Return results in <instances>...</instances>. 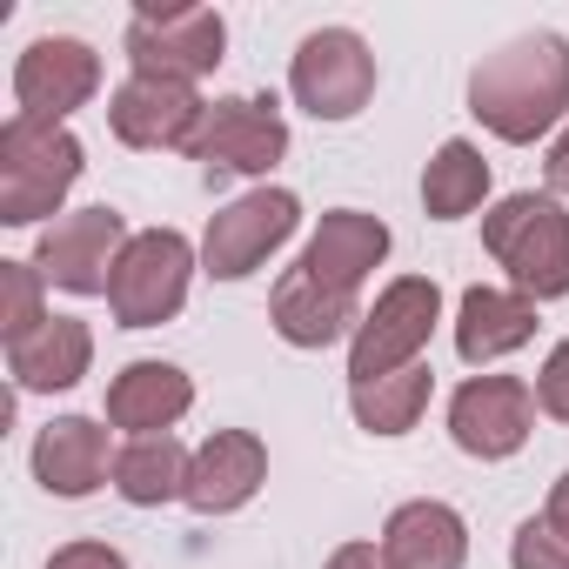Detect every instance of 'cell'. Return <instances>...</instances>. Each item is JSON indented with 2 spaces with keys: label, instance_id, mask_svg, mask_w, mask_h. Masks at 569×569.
<instances>
[{
  "label": "cell",
  "instance_id": "obj_31",
  "mask_svg": "<svg viewBox=\"0 0 569 569\" xmlns=\"http://www.w3.org/2000/svg\"><path fill=\"white\" fill-rule=\"evenodd\" d=\"M549 522H556V536H569V469H562L556 489H549Z\"/></svg>",
  "mask_w": 569,
  "mask_h": 569
},
{
  "label": "cell",
  "instance_id": "obj_17",
  "mask_svg": "<svg viewBox=\"0 0 569 569\" xmlns=\"http://www.w3.org/2000/svg\"><path fill=\"white\" fill-rule=\"evenodd\" d=\"M382 254H389V228H382V214L336 208V214H322V228H316V241H309L302 268L322 281V289L356 296L362 281H369V268H382Z\"/></svg>",
  "mask_w": 569,
  "mask_h": 569
},
{
  "label": "cell",
  "instance_id": "obj_26",
  "mask_svg": "<svg viewBox=\"0 0 569 569\" xmlns=\"http://www.w3.org/2000/svg\"><path fill=\"white\" fill-rule=\"evenodd\" d=\"M509 562L516 569H569V536H556V522L542 516H529L522 529H516V542H509Z\"/></svg>",
  "mask_w": 569,
  "mask_h": 569
},
{
  "label": "cell",
  "instance_id": "obj_21",
  "mask_svg": "<svg viewBox=\"0 0 569 569\" xmlns=\"http://www.w3.org/2000/svg\"><path fill=\"white\" fill-rule=\"evenodd\" d=\"M94 362V336L88 322L74 316H48L28 342H8V369L28 396H54V389H74Z\"/></svg>",
  "mask_w": 569,
  "mask_h": 569
},
{
  "label": "cell",
  "instance_id": "obj_25",
  "mask_svg": "<svg viewBox=\"0 0 569 569\" xmlns=\"http://www.w3.org/2000/svg\"><path fill=\"white\" fill-rule=\"evenodd\" d=\"M41 322H48V309H41V268L34 261H0V336L28 342Z\"/></svg>",
  "mask_w": 569,
  "mask_h": 569
},
{
  "label": "cell",
  "instance_id": "obj_3",
  "mask_svg": "<svg viewBox=\"0 0 569 569\" xmlns=\"http://www.w3.org/2000/svg\"><path fill=\"white\" fill-rule=\"evenodd\" d=\"M482 248L509 268L516 296L556 302L569 296V214L549 194H509L482 214Z\"/></svg>",
  "mask_w": 569,
  "mask_h": 569
},
{
  "label": "cell",
  "instance_id": "obj_23",
  "mask_svg": "<svg viewBox=\"0 0 569 569\" xmlns=\"http://www.w3.org/2000/svg\"><path fill=\"white\" fill-rule=\"evenodd\" d=\"M188 449L174 442V436H134L121 456H114V489H121V502H134V509H161V502H174V496H188Z\"/></svg>",
  "mask_w": 569,
  "mask_h": 569
},
{
  "label": "cell",
  "instance_id": "obj_9",
  "mask_svg": "<svg viewBox=\"0 0 569 569\" xmlns=\"http://www.w3.org/2000/svg\"><path fill=\"white\" fill-rule=\"evenodd\" d=\"M302 228V201L289 188H254L241 201H228L214 221H208V241H201V268L214 281H241L254 274L281 241Z\"/></svg>",
  "mask_w": 569,
  "mask_h": 569
},
{
  "label": "cell",
  "instance_id": "obj_1",
  "mask_svg": "<svg viewBox=\"0 0 569 569\" xmlns=\"http://www.w3.org/2000/svg\"><path fill=\"white\" fill-rule=\"evenodd\" d=\"M469 114L496 141H536L569 114V41L562 34H516L469 74Z\"/></svg>",
  "mask_w": 569,
  "mask_h": 569
},
{
  "label": "cell",
  "instance_id": "obj_10",
  "mask_svg": "<svg viewBox=\"0 0 569 569\" xmlns=\"http://www.w3.org/2000/svg\"><path fill=\"white\" fill-rule=\"evenodd\" d=\"M128 241L134 234H128V221L114 208H81V214H61L54 228H41L34 268H41V281H54L68 296H108Z\"/></svg>",
  "mask_w": 569,
  "mask_h": 569
},
{
  "label": "cell",
  "instance_id": "obj_12",
  "mask_svg": "<svg viewBox=\"0 0 569 569\" xmlns=\"http://www.w3.org/2000/svg\"><path fill=\"white\" fill-rule=\"evenodd\" d=\"M94 88H101V61H94V48L74 41V34H41V41L14 61V101H21L28 121H54V128H61L74 108L94 101Z\"/></svg>",
  "mask_w": 569,
  "mask_h": 569
},
{
  "label": "cell",
  "instance_id": "obj_15",
  "mask_svg": "<svg viewBox=\"0 0 569 569\" xmlns=\"http://www.w3.org/2000/svg\"><path fill=\"white\" fill-rule=\"evenodd\" d=\"M268 322H274V336L289 342V349H329V342H342L349 329H362L356 296L322 289L309 268H289V274L274 281V296H268Z\"/></svg>",
  "mask_w": 569,
  "mask_h": 569
},
{
  "label": "cell",
  "instance_id": "obj_14",
  "mask_svg": "<svg viewBox=\"0 0 569 569\" xmlns=\"http://www.w3.org/2000/svg\"><path fill=\"white\" fill-rule=\"evenodd\" d=\"M268 482V449H261V436H248V429H214L201 449H194V462H188V509H201V516H228V509H241V502H254V489Z\"/></svg>",
  "mask_w": 569,
  "mask_h": 569
},
{
  "label": "cell",
  "instance_id": "obj_16",
  "mask_svg": "<svg viewBox=\"0 0 569 569\" xmlns=\"http://www.w3.org/2000/svg\"><path fill=\"white\" fill-rule=\"evenodd\" d=\"M34 476H41V489L61 496V502L94 496V489L114 476V462H108V429L88 422V416L48 422V429L34 436Z\"/></svg>",
  "mask_w": 569,
  "mask_h": 569
},
{
  "label": "cell",
  "instance_id": "obj_22",
  "mask_svg": "<svg viewBox=\"0 0 569 569\" xmlns=\"http://www.w3.org/2000/svg\"><path fill=\"white\" fill-rule=\"evenodd\" d=\"M429 396H436V369L429 362H409V369L376 376V382H349V409H356V422L369 436H409L422 422Z\"/></svg>",
  "mask_w": 569,
  "mask_h": 569
},
{
  "label": "cell",
  "instance_id": "obj_2",
  "mask_svg": "<svg viewBox=\"0 0 569 569\" xmlns=\"http://www.w3.org/2000/svg\"><path fill=\"white\" fill-rule=\"evenodd\" d=\"M81 168H88V154H81V141L68 128L14 114L8 128H0V221L34 228L41 214H54L68 201Z\"/></svg>",
  "mask_w": 569,
  "mask_h": 569
},
{
  "label": "cell",
  "instance_id": "obj_8",
  "mask_svg": "<svg viewBox=\"0 0 569 569\" xmlns=\"http://www.w3.org/2000/svg\"><path fill=\"white\" fill-rule=\"evenodd\" d=\"M289 88L296 101L316 114V121H356L376 94V54L362 34L349 28H322L296 48V68H289Z\"/></svg>",
  "mask_w": 569,
  "mask_h": 569
},
{
  "label": "cell",
  "instance_id": "obj_20",
  "mask_svg": "<svg viewBox=\"0 0 569 569\" xmlns=\"http://www.w3.org/2000/svg\"><path fill=\"white\" fill-rule=\"evenodd\" d=\"M529 336H536V302L516 296V289H482L476 281V289L462 296V309H456V356L469 369L516 356Z\"/></svg>",
  "mask_w": 569,
  "mask_h": 569
},
{
  "label": "cell",
  "instance_id": "obj_5",
  "mask_svg": "<svg viewBox=\"0 0 569 569\" xmlns=\"http://www.w3.org/2000/svg\"><path fill=\"white\" fill-rule=\"evenodd\" d=\"M188 274H194V248L174 228H148L121 248V268L108 281V309L121 329H161L181 316L188 302Z\"/></svg>",
  "mask_w": 569,
  "mask_h": 569
},
{
  "label": "cell",
  "instance_id": "obj_29",
  "mask_svg": "<svg viewBox=\"0 0 569 569\" xmlns=\"http://www.w3.org/2000/svg\"><path fill=\"white\" fill-rule=\"evenodd\" d=\"M322 569H389V556H382L376 542H342V549H336Z\"/></svg>",
  "mask_w": 569,
  "mask_h": 569
},
{
  "label": "cell",
  "instance_id": "obj_30",
  "mask_svg": "<svg viewBox=\"0 0 569 569\" xmlns=\"http://www.w3.org/2000/svg\"><path fill=\"white\" fill-rule=\"evenodd\" d=\"M542 174H549V188H556V194H569V128H562V141L549 148V161H542Z\"/></svg>",
  "mask_w": 569,
  "mask_h": 569
},
{
  "label": "cell",
  "instance_id": "obj_6",
  "mask_svg": "<svg viewBox=\"0 0 569 569\" xmlns=\"http://www.w3.org/2000/svg\"><path fill=\"white\" fill-rule=\"evenodd\" d=\"M281 154H289V121H281L274 94H228V101H208L194 141H188V161H201L208 181L221 174H268Z\"/></svg>",
  "mask_w": 569,
  "mask_h": 569
},
{
  "label": "cell",
  "instance_id": "obj_19",
  "mask_svg": "<svg viewBox=\"0 0 569 569\" xmlns=\"http://www.w3.org/2000/svg\"><path fill=\"white\" fill-rule=\"evenodd\" d=\"M382 556H389V569H462L469 562V522L436 496L402 502L382 529Z\"/></svg>",
  "mask_w": 569,
  "mask_h": 569
},
{
  "label": "cell",
  "instance_id": "obj_18",
  "mask_svg": "<svg viewBox=\"0 0 569 569\" xmlns=\"http://www.w3.org/2000/svg\"><path fill=\"white\" fill-rule=\"evenodd\" d=\"M194 409V382L174 362H128L108 382V422L134 429V436H168L181 416Z\"/></svg>",
  "mask_w": 569,
  "mask_h": 569
},
{
  "label": "cell",
  "instance_id": "obj_13",
  "mask_svg": "<svg viewBox=\"0 0 569 569\" xmlns=\"http://www.w3.org/2000/svg\"><path fill=\"white\" fill-rule=\"evenodd\" d=\"M201 114H208V101H201L188 81H148V74H128V81L114 88V101H108L114 134H121L128 148H148V154H154V148H181V154H188Z\"/></svg>",
  "mask_w": 569,
  "mask_h": 569
},
{
  "label": "cell",
  "instance_id": "obj_24",
  "mask_svg": "<svg viewBox=\"0 0 569 569\" xmlns=\"http://www.w3.org/2000/svg\"><path fill=\"white\" fill-rule=\"evenodd\" d=\"M482 194H489V161L469 141H442L436 161L422 168V208L436 221H462L469 208H482Z\"/></svg>",
  "mask_w": 569,
  "mask_h": 569
},
{
  "label": "cell",
  "instance_id": "obj_11",
  "mask_svg": "<svg viewBox=\"0 0 569 569\" xmlns=\"http://www.w3.org/2000/svg\"><path fill=\"white\" fill-rule=\"evenodd\" d=\"M529 429H536V389L516 376H469L449 402V436L462 456L502 462L529 442Z\"/></svg>",
  "mask_w": 569,
  "mask_h": 569
},
{
  "label": "cell",
  "instance_id": "obj_28",
  "mask_svg": "<svg viewBox=\"0 0 569 569\" xmlns=\"http://www.w3.org/2000/svg\"><path fill=\"white\" fill-rule=\"evenodd\" d=\"M48 569H128V556L114 542H68L48 556Z\"/></svg>",
  "mask_w": 569,
  "mask_h": 569
},
{
  "label": "cell",
  "instance_id": "obj_4",
  "mask_svg": "<svg viewBox=\"0 0 569 569\" xmlns=\"http://www.w3.org/2000/svg\"><path fill=\"white\" fill-rule=\"evenodd\" d=\"M442 322V289L429 274H402L376 296V309L362 316L356 342H349V382H376V376H396L409 362H422L429 336Z\"/></svg>",
  "mask_w": 569,
  "mask_h": 569
},
{
  "label": "cell",
  "instance_id": "obj_7",
  "mask_svg": "<svg viewBox=\"0 0 569 569\" xmlns=\"http://www.w3.org/2000/svg\"><path fill=\"white\" fill-rule=\"evenodd\" d=\"M228 48V21L214 8H141L128 21V61L148 81H201L208 68H221Z\"/></svg>",
  "mask_w": 569,
  "mask_h": 569
},
{
  "label": "cell",
  "instance_id": "obj_27",
  "mask_svg": "<svg viewBox=\"0 0 569 569\" xmlns=\"http://www.w3.org/2000/svg\"><path fill=\"white\" fill-rule=\"evenodd\" d=\"M536 402H542L556 422H569V342L549 349V362H542V376H536Z\"/></svg>",
  "mask_w": 569,
  "mask_h": 569
}]
</instances>
